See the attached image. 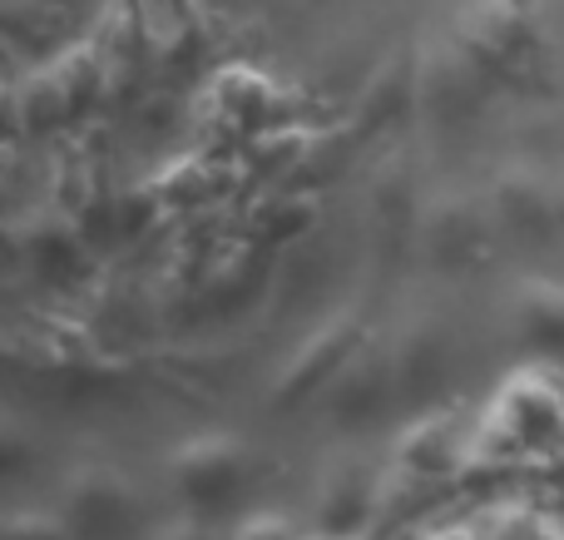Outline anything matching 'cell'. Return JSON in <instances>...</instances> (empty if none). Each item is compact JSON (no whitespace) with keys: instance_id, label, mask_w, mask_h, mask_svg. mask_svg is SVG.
Masks as SVG:
<instances>
[{"instance_id":"cell-21","label":"cell","mask_w":564,"mask_h":540,"mask_svg":"<svg viewBox=\"0 0 564 540\" xmlns=\"http://www.w3.org/2000/svg\"><path fill=\"white\" fill-rule=\"evenodd\" d=\"M234 540H297V531H292L288 516H278V511H258V516H248V521L238 526Z\"/></svg>"},{"instance_id":"cell-5","label":"cell","mask_w":564,"mask_h":540,"mask_svg":"<svg viewBox=\"0 0 564 540\" xmlns=\"http://www.w3.org/2000/svg\"><path fill=\"white\" fill-rule=\"evenodd\" d=\"M65 521L79 540H115L139 521V496L115 466L89 462L65 482Z\"/></svg>"},{"instance_id":"cell-17","label":"cell","mask_w":564,"mask_h":540,"mask_svg":"<svg viewBox=\"0 0 564 540\" xmlns=\"http://www.w3.org/2000/svg\"><path fill=\"white\" fill-rule=\"evenodd\" d=\"M10 119H15L20 129H30V134H50V129H65L69 119H79V115L69 109L65 89L50 75V65H40L10 89Z\"/></svg>"},{"instance_id":"cell-23","label":"cell","mask_w":564,"mask_h":540,"mask_svg":"<svg viewBox=\"0 0 564 540\" xmlns=\"http://www.w3.org/2000/svg\"><path fill=\"white\" fill-rule=\"evenodd\" d=\"M560 218H564V188H560Z\"/></svg>"},{"instance_id":"cell-7","label":"cell","mask_w":564,"mask_h":540,"mask_svg":"<svg viewBox=\"0 0 564 540\" xmlns=\"http://www.w3.org/2000/svg\"><path fill=\"white\" fill-rule=\"evenodd\" d=\"M421 248L441 273H466L486 258V208L466 194H441L421 204Z\"/></svg>"},{"instance_id":"cell-14","label":"cell","mask_w":564,"mask_h":540,"mask_svg":"<svg viewBox=\"0 0 564 540\" xmlns=\"http://www.w3.org/2000/svg\"><path fill=\"white\" fill-rule=\"evenodd\" d=\"M516 333L530 353L564 357V288L530 278L516 288Z\"/></svg>"},{"instance_id":"cell-22","label":"cell","mask_w":564,"mask_h":540,"mask_svg":"<svg viewBox=\"0 0 564 540\" xmlns=\"http://www.w3.org/2000/svg\"><path fill=\"white\" fill-rule=\"evenodd\" d=\"M159 540H208V536H204V526L178 521V526H169V531H159Z\"/></svg>"},{"instance_id":"cell-16","label":"cell","mask_w":564,"mask_h":540,"mask_svg":"<svg viewBox=\"0 0 564 540\" xmlns=\"http://www.w3.org/2000/svg\"><path fill=\"white\" fill-rule=\"evenodd\" d=\"M371 224H377V244L387 248H401L406 244L411 228H421V204H416V184H411V169L397 164L377 179L371 188Z\"/></svg>"},{"instance_id":"cell-12","label":"cell","mask_w":564,"mask_h":540,"mask_svg":"<svg viewBox=\"0 0 564 540\" xmlns=\"http://www.w3.org/2000/svg\"><path fill=\"white\" fill-rule=\"evenodd\" d=\"M15 244L45 283H65L85 268V244H79V228L69 214H40L35 224L15 228Z\"/></svg>"},{"instance_id":"cell-6","label":"cell","mask_w":564,"mask_h":540,"mask_svg":"<svg viewBox=\"0 0 564 540\" xmlns=\"http://www.w3.org/2000/svg\"><path fill=\"white\" fill-rule=\"evenodd\" d=\"M391 402H401L391 347L361 343L357 357L327 382V422L341 426V432H357V426L381 422V412H387Z\"/></svg>"},{"instance_id":"cell-25","label":"cell","mask_w":564,"mask_h":540,"mask_svg":"<svg viewBox=\"0 0 564 540\" xmlns=\"http://www.w3.org/2000/svg\"><path fill=\"white\" fill-rule=\"evenodd\" d=\"M560 10H564V0H560Z\"/></svg>"},{"instance_id":"cell-10","label":"cell","mask_w":564,"mask_h":540,"mask_svg":"<svg viewBox=\"0 0 564 540\" xmlns=\"http://www.w3.org/2000/svg\"><path fill=\"white\" fill-rule=\"evenodd\" d=\"M371 506H377V482H371L367 466H357V462L332 466L322 476V496H317V531L357 540L371 521Z\"/></svg>"},{"instance_id":"cell-8","label":"cell","mask_w":564,"mask_h":540,"mask_svg":"<svg viewBox=\"0 0 564 540\" xmlns=\"http://www.w3.org/2000/svg\"><path fill=\"white\" fill-rule=\"evenodd\" d=\"M490 214H496L500 228H510L520 244H545V238H555V228H564L560 194L525 164L500 169L496 188H490Z\"/></svg>"},{"instance_id":"cell-13","label":"cell","mask_w":564,"mask_h":540,"mask_svg":"<svg viewBox=\"0 0 564 540\" xmlns=\"http://www.w3.org/2000/svg\"><path fill=\"white\" fill-rule=\"evenodd\" d=\"M406 105H416V60L406 55V50H397V55H387L377 65V75L367 79V89L357 95V139L377 134V129L397 125V115Z\"/></svg>"},{"instance_id":"cell-2","label":"cell","mask_w":564,"mask_h":540,"mask_svg":"<svg viewBox=\"0 0 564 540\" xmlns=\"http://www.w3.org/2000/svg\"><path fill=\"white\" fill-rule=\"evenodd\" d=\"M490 89H496V79L460 40H446L416 60V105L426 109L436 129H466L486 109Z\"/></svg>"},{"instance_id":"cell-19","label":"cell","mask_w":564,"mask_h":540,"mask_svg":"<svg viewBox=\"0 0 564 540\" xmlns=\"http://www.w3.org/2000/svg\"><path fill=\"white\" fill-rule=\"evenodd\" d=\"M312 228V198L307 194H292V198H278L258 214V238L263 244H292Z\"/></svg>"},{"instance_id":"cell-18","label":"cell","mask_w":564,"mask_h":540,"mask_svg":"<svg viewBox=\"0 0 564 540\" xmlns=\"http://www.w3.org/2000/svg\"><path fill=\"white\" fill-rule=\"evenodd\" d=\"M302 159H307L302 129H263V134L248 144L253 174H288V169H302Z\"/></svg>"},{"instance_id":"cell-1","label":"cell","mask_w":564,"mask_h":540,"mask_svg":"<svg viewBox=\"0 0 564 540\" xmlns=\"http://www.w3.org/2000/svg\"><path fill=\"white\" fill-rule=\"evenodd\" d=\"M361 343H367L361 313H351V307L332 313L327 323H317V333L302 337V347L282 363L268 402H273L278 412H297V407H307L317 392H327V382L351 363V357H357Z\"/></svg>"},{"instance_id":"cell-11","label":"cell","mask_w":564,"mask_h":540,"mask_svg":"<svg viewBox=\"0 0 564 540\" xmlns=\"http://www.w3.org/2000/svg\"><path fill=\"white\" fill-rule=\"evenodd\" d=\"M500 422L510 426V436L520 446H550L564 436V397L545 377H520V382L506 387Z\"/></svg>"},{"instance_id":"cell-4","label":"cell","mask_w":564,"mask_h":540,"mask_svg":"<svg viewBox=\"0 0 564 540\" xmlns=\"http://www.w3.org/2000/svg\"><path fill=\"white\" fill-rule=\"evenodd\" d=\"M248 476V446L228 432H204L188 436L174 456H169V482L198 511H218L238 496Z\"/></svg>"},{"instance_id":"cell-24","label":"cell","mask_w":564,"mask_h":540,"mask_svg":"<svg viewBox=\"0 0 564 540\" xmlns=\"http://www.w3.org/2000/svg\"><path fill=\"white\" fill-rule=\"evenodd\" d=\"M317 540H341V536H322V531H317Z\"/></svg>"},{"instance_id":"cell-15","label":"cell","mask_w":564,"mask_h":540,"mask_svg":"<svg viewBox=\"0 0 564 540\" xmlns=\"http://www.w3.org/2000/svg\"><path fill=\"white\" fill-rule=\"evenodd\" d=\"M397 462H401V472L421 476V482H431V476H446L451 466L460 462L456 422H451L446 412L416 417V422L401 432V442H397Z\"/></svg>"},{"instance_id":"cell-20","label":"cell","mask_w":564,"mask_h":540,"mask_svg":"<svg viewBox=\"0 0 564 540\" xmlns=\"http://www.w3.org/2000/svg\"><path fill=\"white\" fill-rule=\"evenodd\" d=\"M6 540H79L65 516L50 511H15L6 521Z\"/></svg>"},{"instance_id":"cell-9","label":"cell","mask_w":564,"mask_h":540,"mask_svg":"<svg viewBox=\"0 0 564 540\" xmlns=\"http://www.w3.org/2000/svg\"><path fill=\"white\" fill-rule=\"evenodd\" d=\"M391 367H397V397L406 407L436 402L441 382L451 367V333L436 317H416L406 323V333L391 343Z\"/></svg>"},{"instance_id":"cell-3","label":"cell","mask_w":564,"mask_h":540,"mask_svg":"<svg viewBox=\"0 0 564 540\" xmlns=\"http://www.w3.org/2000/svg\"><path fill=\"white\" fill-rule=\"evenodd\" d=\"M456 40L486 65V75L510 79L540 50V0H476L460 20Z\"/></svg>"}]
</instances>
